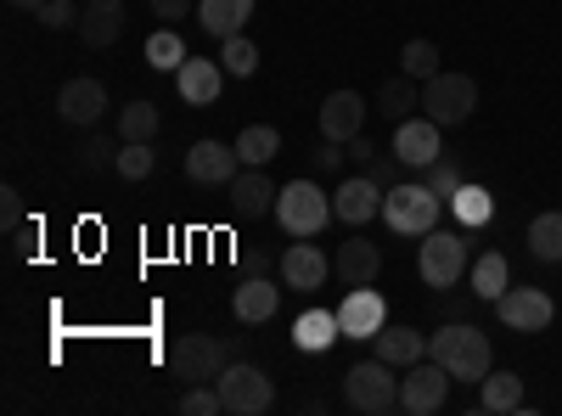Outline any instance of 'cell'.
Masks as SVG:
<instances>
[{"instance_id":"cell-1","label":"cell","mask_w":562,"mask_h":416,"mask_svg":"<svg viewBox=\"0 0 562 416\" xmlns=\"http://www.w3.org/2000/svg\"><path fill=\"white\" fill-rule=\"evenodd\" d=\"M428 355L445 366L456 383H484V378L495 372L490 338H484L479 327H467V321H450V327H439V333L428 338Z\"/></svg>"},{"instance_id":"cell-2","label":"cell","mask_w":562,"mask_h":416,"mask_svg":"<svg viewBox=\"0 0 562 416\" xmlns=\"http://www.w3.org/2000/svg\"><path fill=\"white\" fill-rule=\"evenodd\" d=\"M450 203L434 192V187H416V180H394V187L383 192V220L394 237H428V231H439V214Z\"/></svg>"},{"instance_id":"cell-3","label":"cell","mask_w":562,"mask_h":416,"mask_svg":"<svg viewBox=\"0 0 562 416\" xmlns=\"http://www.w3.org/2000/svg\"><path fill=\"white\" fill-rule=\"evenodd\" d=\"M400 366H389V360H360V366H349L344 372V400H349V411H360V416H389V411H400Z\"/></svg>"},{"instance_id":"cell-4","label":"cell","mask_w":562,"mask_h":416,"mask_svg":"<svg viewBox=\"0 0 562 416\" xmlns=\"http://www.w3.org/2000/svg\"><path fill=\"white\" fill-rule=\"evenodd\" d=\"M276 220L288 237H315V231H326V220H338L333 214V192H321L315 180H288V187L276 192Z\"/></svg>"},{"instance_id":"cell-5","label":"cell","mask_w":562,"mask_h":416,"mask_svg":"<svg viewBox=\"0 0 562 416\" xmlns=\"http://www.w3.org/2000/svg\"><path fill=\"white\" fill-rule=\"evenodd\" d=\"M479 108V79L473 74H434V79H422V113H428L439 130H456L467 124Z\"/></svg>"},{"instance_id":"cell-6","label":"cell","mask_w":562,"mask_h":416,"mask_svg":"<svg viewBox=\"0 0 562 416\" xmlns=\"http://www.w3.org/2000/svg\"><path fill=\"white\" fill-rule=\"evenodd\" d=\"M225 366H231V344L214 338V333H186V338H175V349H169V372H175L186 389L220 383Z\"/></svg>"},{"instance_id":"cell-7","label":"cell","mask_w":562,"mask_h":416,"mask_svg":"<svg viewBox=\"0 0 562 416\" xmlns=\"http://www.w3.org/2000/svg\"><path fill=\"white\" fill-rule=\"evenodd\" d=\"M416 270H422V282H428L434 293H450L461 276L473 270L467 237L461 231H428V237H422V254H416Z\"/></svg>"},{"instance_id":"cell-8","label":"cell","mask_w":562,"mask_h":416,"mask_svg":"<svg viewBox=\"0 0 562 416\" xmlns=\"http://www.w3.org/2000/svg\"><path fill=\"white\" fill-rule=\"evenodd\" d=\"M220 405H225V416H265L276 405V383L259 372V366L231 360L220 372Z\"/></svg>"},{"instance_id":"cell-9","label":"cell","mask_w":562,"mask_h":416,"mask_svg":"<svg viewBox=\"0 0 562 416\" xmlns=\"http://www.w3.org/2000/svg\"><path fill=\"white\" fill-rule=\"evenodd\" d=\"M450 372L428 355V360H416V366H405L400 372V411L405 416H434V411H445L450 405Z\"/></svg>"},{"instance_id":"cell-10","label":"cell","mask_w":562,"mask_h":416,"mask_svg":"<svg viewBox=\"0 0 562 416\" xmlns=\"http://www.w3.org/2000/svg\"><path fill=\"white\" fill-rule=\"evenodd\" d=\"M495 315H501V327H512V333H546L557 321V304H551L546 288H506L495 299Z\"/></svg>"},{"instance_id":"cell-11","label":"cell","mask_w":562,"mask_h":416,"mask_svg":"<svg viewBox=\"0 0 562 416\" xmlns=\"http://www.w3.org/2000/svg\"><path fill=\"white\" fill-rule=\"evenodd\" d=\"M439 135H445V130H439L428 113H411L405 124H394V153H400V164H405V169H434V164L445 158Z\"/></svg>"},{"instance_id":"cell-12","label":"cell","mask_w":562,"mask_h":416,"mask_svg":"<svg viewBox=\"0 0 562 416\" xmlns=\"http://www.w3.org/2000/svg\"><path fill=\"white\" fill-rule=\"evenodd\" d=\"M225 63H214V57H186L180 68H175V97L186 102V108H214L220 102V90H225Z\"/></svg>"},{"instance_id":"cell-13","label":"cell","mask_w":562,"mask_h":416,"mask_svg":"<svg viewBox=\"0 0 562 416\" xmlns=\"http://www.w3.org/2000/svg\"><path fill=\"white\" fill-rule=\"evenodd\" d=\"M338 321H344V338L371 344V338L389 327V304H383L378 288H349V299L338 304Z\"/></svg>"},{"instance_id":"cell-14","label":"cell","mask_w":562,"mask_h":416,"mask_svg":"<svg viewBox=\"0 0 562 416\" xmlns=\"http://www.w3.org/2000/svg\"><path fill=\"white\" fill-rule=\"evenodd\" d=\"M186 175H192L198 187H231V180L243 175L237 142H192V153H186Z\"/></svg>"},{"instance_id":"cell-15","label":"cell","mask_w":562,"mask_h":416,"mask_svg":"<svg viewBox=\"0 0 562 416\" xmlns=\"http://www.w3.org/2000/svg\"><path fill=\"white\" fill-rule=\"evenodd\" d=\"M360 130H366V97H360V90H333V97L321 102V135L349 147Z\"/></svg>"},{"instance_id":"cell-16","label":"cell","mask_w":562,"mask_h":416,"mask_svg":"<svg viewBox=\"0 0 562 416\" xmlns=\"http://www.w3.org/2000/svg\"><path fill=\"white\" fill-rule=\"evenodd\" d=\"M333 214L344 225H366V220H383V187L371 175H349L344 187L333 192Z\"/></svg>"},{"instance_id":"cell-17","label":"cell","mask_w":562,"mask_h":416,"mask_svg":"<svg viewBox=\"0 0 562 416\" xmlns=\"http://www.w3.org/2000/svg\"><path fill=\"white\" fill-rule=\"evenodd\" d=\"M281 282H288V288H299V293H315V288H326V276H333V259H326L315 243H293L288 254H281Z\"/></svg>"},{"instance_id":"cell-18","label":"cell","mask_w":562,"mask_h":416,"mask_svg":"<svg viewBox=\"0 0 562 416\" xmlns=\"http://www.w3.org/2000/svg\"><path fill=\"white\" fill-rule=\"evenodd\" d=\"M79 40L90 52H108L124 40V0H85L79 7Z\"/></svg>"},{"instance_id":"cell-19","label":"cell","mask_w":562,"mask_h":416,"mask_svg":"<svg viewBox=\"0 0 562 416\" xmlns=\"http://www.w3.org/2000/svg\"><path fill=\"white\" fill-rule=\"evenodd\" d=\"M333 270H338V282H344V288H371V282L383 276V248H378V243H366V237H349V243H338Z\"/></svg>"},{"instance_id":"cell-20","label":"cell","mask_w":562,"mask_h":416,"mask_svg":"<svg viewBox=\"0 0 562 416\" xmlns=\"http://www.w3.org/2000/svg\"><path fill=\"white\" fill-rule=\"evenodd\" d=\"M57 113H63V124H85L90 130L108 113V85L102 79H68L57 90Z\"/></svg>"},{"instance_id":"cell-21","label":"cell","mask_w":562,"mask_h":416,"mask_svg":"<svg viewBox=\"0 0 562 416\" xmlns=\"http://www.w3.org/2000/svg\"><path fill=\"white\" fill-rule=\"evenodd\" d=\"M276 180L265 175V169H243L237 180H231V187H225V198H231V214H237V220H259L265 209H276Z\"/></svg>"},{"instance_id":"cell-22","label":"cell","mask_w":562,"mask_h":416,"mask_svg":"<svg viewBox=\"0 0 562 416\" xmlns=\"http://www.w3.org/2000/svg\"><path fill=\"white\" fill-rule=\"evenodd\" d=\"M276 304H281V288L270 282V276H243L237 299H231V310H237L243 327H265V321L276 315Z\"/></svg>"},{"instance_id":"cell-23","label":"cell","mask_w":562,"mask_h":416,"mask_svg":"<svg viewBox=\"0 0 562 416\" xmlns=\"http://www.w3.org/2000/svg\"><path fill=\"white\" fill-rule=\"evenodd\" d=\"M338 338H344L338 310H304V315L293 321V349H299V355H326Z\"/></svg>"},{"instance_id":"cell-24","label":"cell","mask_w":562,"mask_h":416,"mask_svg":"<svg viewBox=\"0 0 562 416\" xmlns=\"http://www.w3.org/2000/svg\"><path fill=\"white\" fill-rule=\"evenodd\" d=\"M371 349H378V360L389 366H416V360H428V333H416V327H383L378 338H371Z\"/></svg>"},{"instance_id":"cell-25","label":"cell","mask_w":562,"mask_h":416,"mask_svg":"<svg viewBox=\"0 0 562 416\" xmlns=\"http://www.w3.org/2000/svg\"><path fill=\"white\" fill-rule=\"evenodd\" d=\"M473 411H484V416H512V411H524V378H518V372H490V378L479 383Z\"/></svg>"},{"instance_id":"cell-26","label":"cell","mask_w":562,"mask_h":416,"mask_svg":"<svg viewBox=\"0 0 562 416\" xmlns=\"http://www.w3.org/2000/svg\"><path fill=\"white\" fill-rule=\"evenodd\" d=\"M248 18H254V0H198V23H203L214 40L243 34Z\"/></svg>"},{"instance_id":"cell-27","label":"cell","mask_w":562,"mask_h":416,"mask_svg":"<svg viewBox=\"0 0 562 416\" xmlns=\"http://www.w3.org/2000/svg\"><path fill=\"white\" fill-rule=\"evenodd\" d=\"M467 282H473V299L495 304V299L512 288V265H506V254H479L473 270H467Z\"/></svg>"},{"instance_id":"cell-28","label":"cell","mask_w":562,"mask_h":416,"mask_svg":"<svg viewBox=\"0 0 562 416\" xmlns=\"http://www.w3.org/2000/svg\"><path fill=\"white\" fill-rule=\"evenodd\" d=\"M422 79H411V74H400V79H389L383 90H378V113L389 119V124H405L416 108H422V90H416Z\"/></svg>"},{"instance_id":"cell-29","label":"cell","mask_w":562,"mask_h":416,"mask_svg":"<svg viewBox=\"0 0 562 416\" xmlns=\"http://www.w3.org/2000/svg\"><path fill=\"white\" fill-rule=\"evenodd\" d=\"M276 153H281V130H276V124H248V130L237 135V158H243V169H265Z\"/></svg>"},{"instance_id":"cell-30","label":"cell","mask_w":562,"mask_h":416,"mask_svg":"<svg viewBox=\"0 0 562 416\" xmlns=\"http://www.w3.org/2000/svg\"><path fill=\"white\" fill-rule=\"evenodd\" d=\"M529 254L540 265H562V214L557 209H546V214L529 220Z\"/></svg>"},{"instance_id":"cell-31","label":"cell","mask_w":562,"mask_h":416,"mask_svg":"<svg viewBox=\"0 0 562 416\" xmlns=\"http://www.w3.org/2000/svg\"><path fill=\"white\" fill-rule=\"evenodd\" d=\"M220 63H225L231 79H254L259 74V45L248 34H231V40H220Z\"/></svg>"},{"instance_id":"cell-32","label":"cell","mask_w":562,"mask_h":416,"mask_svg":"<svg viewBox=\"0 0 562 416\" xmlns=\"http://www.w3.org/2000/svg\"><path fill=\"white\" fill-rule=\"evenodd\" d=\"M450 214H456L461 225H473V231H479V225H490V214H495V198H490L484 187H473V180H467V187L450 198Z\"/></svg>"},{"instance_id":"cell-33","label":"cell","mask_w":562,"mask_h":416,"mask_svg":"<svg viewBox=\"0 0 562 416\" xmlns=\"http://www.w3.org/2000/svg\"><path fill=\"white\" fill-rule=\"evenodd\" d=\"M158 124H164V113H158L153 102H130V108L119 113V135H124V142H153Z\"/></svg>"},{"instance_id":"cell-34","label":"cell","mask_w":562,"mask_h":416,"mask_svg":"<svg viewBox=\"0 0 562 416\" xmlns=\"http://www.w3.org/2000/svg\"><path fill=\"white\" fill-rule=\"evenodd\" d=\"M147 63H153L158 74H175V68L186 63V40L175 34V23H164V29L147 40Z\"/></svg>"},{"instance_id":"cell-35","label":"cell","mask_w":562,"mask_h":416,"mask_svg":"<svg viewBox=\"0 0 562 416\" xmlns=\"http://www.w3.org/2000/svg\"><path fill=\"white\" fill-rule=\"evenodd\" d=\"M119 147H124V135H90V142L79 147V169H85V175L119 169Z\"/></svg>"},{"instance_id":"cell-36","label":"cell","mask_w":562,"mask_h":416,"mask_svg":"<svg viewBox=\"0 0 562 416\" xmlns=\"http://www.w3.org/2000/svg\"><path fill=\"white\" fill-rule=\"evenodd\" d=\"M400 74H411V79H434V74H439V45H434V40H405Z\"/></svg>"},{"instance_id":"cell-37","label":"cell","mask_w":562,"mask_h":416,"mask_svg":"<svg viewBox=\"0 0 562 416\" xmlns=\"http://www.w3.org/2000/svg\"><path fill=\"white\" fill-rule=\"evenodd\" d=\"M153 169H158L153 142H124V147H119V175H124V180H147Z\"/></svg>"},{"instance_id":"cell-38","label":"cell","mask_w":562,"mask_h":416,"mask_svg":"<svg viewBox=\"0 0 562 416\" xmlns=\"http://www.w3.org/2000/svg\"><path fill=\"white\" fill-rule=\"evenodd\" d=\"M175 411H180V416H220V411H225V405H220V383H198V389H186Z\"/></svg>"},{"instance_id":"cell-39","label":"cell","mask_w":562,"mask_h":416,"mask_svg":"<svg viewBox=\"0 0 562 416\" xmlns=\"http://www.w3.org/2000/svg\"><path fill=\"white\" fill-rule=\"evenodd\" d=\"M428 187H434V192H439V198L450 203V198H456V192L467 187V175H461V164H456V158H439V164L428 169Z\"/></svg>"},{"instance_id":"cell-40","label":"cell","mask_w":562,"mask_h":416,"mask_svg":"<svg viewBox=\"0 0 562 416\" xmlns=\"http://www.w3.org/2000/svg\"><path fill=\"white\" fill-rule=\"evenodd\" d=\"M34 18H40V29H79V7H74V0H45Z\"/></svg>"},{"instance_id":"cell-41","label":"cell","mask_w":562,"mask_h":416,"mask_svg":"<svg viewBox=\"0 0 562 416\" xmlns=\"http://www.w3.org/2000/svg\"><path fill=\"white\" fill-rule=\"evenodd\" d=\"M0 231H23V192L18 187H0Z\"/></svg>"},{"instance_id":"cell-42","label":"cell","mask_w":562,"mask_h":416,"mask_svg":"<svg viewBox=\"0 0 562 416\" xmlns=\"http://www.w3.org/2000/svg\"><path fill=\"white\" fill-rule=\"evenodd\" d=\"M394 169H405L394 147H389V153H378V158H371V164H366V175H371V180H378V187H383V192L394 187Z\"/></svg>"},{"instance_id":"cell-43","label":"cell","mask_w":562,"mask_h":416,"mask_svg":"<svg viewBox=\"0 0 562 416\" xmlns=\"http://www.w3.org/2000/svg\"><path fill=\"white\" fill-rule=\"evenodd\" d=\"M192 12H198V0H153V18H164V23H180Z\"/></svg>"},{"instance_id":"cell-44","label":"cell","mask_w":562,"mask_h":416,"mask_svg":"<svg viewBox=\"0 0 562 416\" xmlns=\"http://www.w3.org/2000/svg\"><path fill=\"white\" fill-rule=\"evenodd\" d=\"M344 153H349L344 142H326V135H321V147H315V164H321V169H344Z\"/></svg>"},{"instance_id":"cell-45","label":"cell","mask_w":562,"mask_h":416,"mask_svg":"<svg viewBox=\"0 0 562 416\" xmlns=\"http://www.w3.org/2000/svg\"><path fill=\"white\" fill-rule=\"evenodd\" d=\"M378 153H383V147H378V142H371V135H366V130H360V135H355V142H349V158H355V164H371V158H378Z\"/></svg>"},{"instance_id":"cell-46","label":"cell","mask_w":562,"mask_h":416,"mask_svg":"<svg viewBox=\"0 0 562 416\" xmlns=\"http://www.w3.org/2000/svg\"><path fill=\"white\" fill-rule=\"evenodd\" d=\"M34 243H40V231H34V225L12 231V254H18V259H29V254H34Z\"/></svg>"},{"instance_id":"cell-47","label":"cell","mask_w":562,"mask_h":416,"mask_svg":"<svg viewBox=\"0 0 562 416\" xmlns=\"http://www.w3.org/2000/svg\"><path fill=\"white\" fill-rule=\"evenodd\" d=\"M270 265H281V259H270L265 248H259V254H243V270H248V276H270Z\"/></svg>"},{"instance_id":"cell-48","label":"cell","mask_w":562,"mask_h":416,"mask_svg":"<svg viewBox=\"0 0 562 416\" xmlns=\"http://www.w3.org/2000/svg\"><path fill=\"white\" fill-rule=\"evenodd\" d=\"M12 7H23V12H40V7H45V0H12Z\"/></svg>"}]
</instances>
